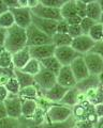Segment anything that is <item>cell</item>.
<instances>
[{"label": "cell", "instance_id": "52", "mask_svg": "<svg viewBox=\"0 0 103 128\" xmlns=\"http://www.w3.org/2000/svg\"><path fill=\"white\" fill-rule=\"evenodd\" d=\"M100 86L103 88V74L100 76Z\"/></svg>", "mask_w": 103, "mask_h": 128}, {"label": "cell", "instance_id": "49", "mask_svg": "<svg viewBox=\"0 0 103 128\" xmlns=\"http://www.w3.org/2000/svg\"><path fill=\"white\" fill-rule=\"evenodd\" d=\"M94 128H103V118H98L96 125H94Z\"/></svg>", "mask_w": 103, "mask_h": 128}, {"label": "cell", "instance_id": "38", "mask_svg": "<svg viewBox=\"0 0 103 128\" xmlns=\"http://www.w3.org/2000/svg\"><path fill=\"white\" fill-rule=\"evenodd\" d=\"M75 128H94V124L88 120L75 121Z\"/></svg>", "mask_w": 103, "mask_h": 128}, {"label": "cell", "instance_id": "7", "mask_svg": "<svg viewBox=\"0 0 103 128\" xmlns=\"http://www.w3.org/2000/svg\"><path fill=\"white\" fill-rule=\"evenodd\" d=\"M84 61L86 63V66L88 68V72L90 75L93 76H100L103 74V59L98 56L97 54L88 52L83 56Z\"/></svg>", "mask_w": 103, "mask_h": 128}, {"label": "cell", "instance_id": "21", "mask_svg": "<svg viewBox=\"0 0 103 128\" xmlns=\"http://www.w3.org/2000/svg\"><path fill=\"white\" fill-rule=\"evenodd\" d=\"M78 95H80V91L76 89V86L72 88V89H69L59 104L63 106H67V107H70V108H73L74 106H76L78 104Z\"/></svg>", "mask_w": 103, "mask_h": 128}, {"label": "cell", "instance_id": "44", "mask_svg": "<svg viewBox=\"0 0 103 128\" xmlns=\"http://www.w3.org/2000/svg\"><path fill=\"white\" fill-rule=\"evenodd\" d=\"M6 4L9 8V10H13L16 9V8H19V3L18 0H5Z\"/></svg>", "mask_w": 103, "mask_h": 128}, {"label": "cell", "instance_id": "9", "mask_svg": "<svg viewBox=\"0 0 103 128\" xmlns=\"http://www.w3.org/2000/svg\"><path fill=\"white\" fill-rule=\"evenodd\" d=\"M94 44L96 43H94L88 35L83 34V35H81V36L73 38L72 44H71V47H72L76 52L80 54L81 56H84V54H88L92 50Z\"/></svg>", "mask_w": 103, "mask_h": 128}, {"label": "cell", "instance_id": "6", "mask_svg": "<svg viewBox=\"0 0 103 128\" xmlns=\"http://www.w3.org/2000/svg\"><path fill=\"white\" fill-rule=\"evenodd\" d=\"M13 13L15 25L23 28V29H28L32 25V12L28 8H16V9L10 10Z\"/></svg>", "mask_w": 103, "mask_h": 128}, {"label": "cell", "instance_id": "30", "mask_svg": "<svg viewBox=\"0 0 103 128\" xmlns=\"http://www.w3.org/2000/svg\"><path fill=\"white\" fill-rule=\"evenodd\" d=\"M88 36L92 40L94 43H98L102 41V36H103V25H101L100 22H96L93 25V27L90 29L88 32Z\"/></svg>", "mask_w": 103, "mask_h": 128}, {"label": "cell", "instance_id": "33", "mask_svg": "<svg viewBox=\"0 0 103 128\" xmlns=\"http://www.w3.org/2000/svg\"><path fill=\"white\" fill-rule=\"evenodd\" d=\"M21 121L15 120L12 118H6L3 120H0V128H17Z\"/></svg>", "mask_w": 103, "mask_h": 128}, {"label": "cell", "instance_id": "11", "mask_svg": "<svg viewBox=\"0 0 103 128\" xmlns=\"http://www.w3.org/2000/svg\"><path fill=\"white\" fill-rule=\"evenodd\" d=\"M56 77H57V83L63 88L72 89V88L76 86L77 81L75 79L70 66H62Z\"/></svg>", "mask_w": 103, "mask_h": 128}, {"label": "cell", "instance_id": "53", "mask_svg": "<svg viewBox=\"0 0 103 128\" xmlns=\"http://www.w3.org/2000/svg\"><path fill=\"white\" fill-rule=\"evenodd\" d=\"M99 3H100L101 10H102V12H103V0H99Z\"/></svg>", "mask_w": 103, "mask_h": 128}, {"label": "cell", "instance_id": "18", "mask_svg": "<svg viewBox=\"0 0 103 128\" xmlns=\"http://www.w3.org/2000/svg\"><path fill=\"white\" fill-rule=\"evenodd\" d=\"M101 14H102V10L99 1L98 0H91L86 8V17L92 19L96 22H99Z\"/></svg>", "mask_w": 103, "mask_h": 128}, {"label": "cell", "instance_id": "3", "mask_svg": "<svg viewBox=\"0 0 103 128\" xmlns=\"http://www.w3.org/2000/svg\"><path fill=\"white\" fill-rule=\"evenodd\" d=\"M27 32V47H35L47 45V44H53L52 38L47 34L43 33L41 30H39L34 25H31L28 29H26Z\"/></svg>", "mask_w": 103, "mask_h": 128}, {"label": "cell", "instance_id": "42", "mask_svg": "<svg viewBox=\"0 0 103 128\" xmlns=\"http://www.w3.org/2000/svg\"><path fill=\"white\" fill-rule=\"evenodd\" d=\"M65 20L68 22L69 26H76V25H81L82 18L78 15H75V16H72V17H69V18L65 19Z\"/></svg>", "mask_w": 103, "mask_h": 128}, {"label": "cell", "instance_id": "2", "mask_svg": "<svg viewBox=\"0 0 103 128\" xmlns=\"http://www.w3.org/2000/svg\"><path fill=\"white\" fill-rule=\"evenodd\" d=\"M72 118V108L52 104V106L46 110V122L45 123H62Z\"/></svg>", "mask_w": 103, "mask_h": 128}, {"label": "cell", "instance_id": "13", "mask_svg": "<svg viewBox=\"0 0 103 128\" xmlns=\"http://www.w3.org/2000/svg\"><path fill=\"white\" fill-rule=\"evenodd\" d=\"M70 68L72 70V73H73L77 82L84 80L85 78H87L90 75L89 72H88V68H87V66H86V63L84 61L83 56L78 57L77 59H75L74 61L70 64Z\"/></svg>", "mask_w": 103, "mask_h": 128}, {"label": "cell", "instance_id": "29", "mask_svg": "<svg viewBox=\"0 0 103 128\" xmlns=\"http://www.w3.org/2000/svg\"><path fill=\"white\" fill-rule=\"evenodd\" d=\"M13 26H15V19H14L13 13L10 10L6 12V13H3L2 15H0V27L8 30Z\"/></svg>", "mask_w": 103, "mask_h": 128}, {"label": "cell", "instance_id": "37", "mask_svg": "<svg viewBox=\"0 0 103 128\" xmlns=\"http://www.w3.org/2000/svg\"><path fill=\"white\" fill-rule=\"evenodd\" d=\"M68 34L72 38H75L81 36V35H83L84 33H83V31H82L81 26L80 25H76V26H69Z\"/></svg>", "mask_w": 103, "mask_h": 128}, {"label": "cell", "instance_id": "23", "mask_svg": "<svg viewBox=\"0 0 103 128\" xmlns=\"http://www.w3.org/2000/svg\"><path fill=\"white\" fill-rule=\"evenodd\" d=\"M41 65H42V68L50 72V73L55 74L56 76H57V74L59 73V70H60L61 67H62L60 62L58 61L57 58L55 57V56L42 60V61H41Z\"/></svg>", "mask_w": 103, "mask_h": 128}, {"label": "cell", "instance_id": "4", "mask_svg": "<svg viewBox=\"0 0 103 128\" xmlns=\"http://www.w3.org/2000/svg\"><path fill=\"white\" fill-rule=\"evenodd\" d=\"M31 12H32V15L34 17H38V18L47 19V20H55V22L62 20L60 9H54V8L45 6L42 4L41 1L34 9L31 10Z\"/></svg>", "mask_w": 103, "mask_h": 128}, {"label": "cell", "instance_id": "1", "mask_svg": "<svg viewBox=\"0 0 103 128\" xmlns=\"http://www.w3.org/2000/svg\"><path fill=\"white\" fill-rule=\"evenodd\" d=\"M27 47V32L25 29L13 26L8 29L7 40L5 44V49L12 54Z\"/></svg>", "mask_w": 103, "mask_h": 128}, {"label": "cell", "instance_id": "43", "mask_svg": "<svg viewBox=\"0 0 103 128\" xmlns=\"http://www.w3.org/2000/svg\"><path fill=\"white\" fill-rule=\"evenodd\" d=\"M7 34H8V30H6V29H3V28L0 27V49H1V48H5Z\"/></svg>", "mask_w": 103, "mask_h": 128}, {"label": "cell", "instance_id": "54", "mask_svg": "<svg viewBox=\"0 0 103 128\" xmlns=\"http://www.w3.org/2000/svg\"><path fill=\"white\" fill-rule=\"evenodd\" d=\"M102 41H103V36H102Z\"/></svg>", "mask_w": 103, "mask_h": 128}, {"label": "cell", "instance_id": "50", "mask_svg": "<svg viewBox=\"0 0 103 128\" xmlns=\"http://www.w3.org/2000/svg\"><path fill=\"white\" fill-rule=\"evenodd\" d=\"M17 128H30L29 125H26V124H23V123H19V125Z\"/></svg>", "mask_w": 103, "mask_h": 128}, {"label": "cell", "instance_id": "28", "mask_svg": "<svg viewBox=\"0 0 103 128\" xmlns=\"http://www.w3.org/2000/svg\"><path fill=\"white\" fill-rule=\"evenodd\" d=\"M0 68L14 70L13 62H12V54L7 51L5 48L0 49Z\"/></svg>", "mask_w": 103, "mask_h": 128}, {"label": "cell", "instance_id": "40", "mask_svg": "<svg viewBox=\"0 0 103 128\" xmlns=\"http://www.w3.org/2000/svg\"><path fill=\"white\" fill-rule=\"evenodd\" d=\"M9 97H10V93L6 88V86L0 84V102H5Z\"/></svg>", "mask_w": 103, "mask_h": 128}, {"label": "cell", "instance_id": "48", "mask_svg": "<svg viewBox=\"0 0 103 128\" xmlns=\"http://www.w3.org/2000/svg\"><path fill=\"white\" fill-rule=\"evenodd\" d=\"M39 3H40L39 0H28V9H30V10L34 9V8L37 6Z\"/></svg>", "mask_w": 103, "mask_h": 128}, {"label": "cell", "instance_id": "22", "mask_svg": "<svg viewBox=\"0 0 103 128\" xmlns=\"http://www.w3.org/2000/svg\"><path fill=\"white\" fill-rule=\"evenodd\" d=\"M18 97L22 100H38L40 97L39 94V89L37 86H26L23 88L19 91Z\"/></svg>", "mask_w": 103, "mask_h": 128}, {"label": "cell", "instance_id": "31", "mask_svg": "<svg viewBox=\"0 0 103 128\" xmlns=\"http://www.w3.org/2000/svg\"><path fill=\"white\" fill-rule=\"evenodd\" d=\"M75 127V120L72 116L70 120L62 123H44L38 128H73Z\"/></svg>", "mask_w": 103, "mask_h": 128}, {"label": "cell", "instance_id": "19", "mask_svg": "<svg viewBox=\"0 0 103 128\" xmlns=\"http://www.w3.org/2000/svg\"><path fill=\"white\" fill-rule=\"evenodd\" d=\"M85 95H86V99L92 106L103 102V88L101 86L88 90L87 92H85Z\"/></svg>", "mask_w": 103, "mask_h": 128}, {"label": "cell", "instance_id": "15", "mask_svg": "<svg viewBox=\"0 0 103 128\" xmlns=\"http://www.w3.org/2000/svg\"><path fill=\"white\" fill-rule=\"evenodd\" d=\"M69 89L67 88H63L60 84L54 86L52 89H49L48 91L42 92L43 93V97L46 98L49 102H54V104H59L61 102V99L63 98V96L66 95V93L68 92Z\"/></svg>", "mask_w": 103, "mask_h": 128}, {"label": "cell", "instance_id": "51", "mask_svg": "<svg viewBox=\"0 0 103 128\" xmlns=\"http://www.w3.org/2000/svg\"><path fill=\"white\" fill-rule=\"evenodd\" d=\"M99 22L101 24V25H103V12H102V14L100 16V19H99Z\"/></svg>", "mask_w": 103, "mask_h": 128}, {"label": "cell", "instance_id": "8", "mask_svg": "<svg viewBox=\"0 0 103 128\" xmlns=\"http://www.w3.org/2000/svg\"><path fill=\"white\" fill-rule=\"evenodd\" d=\"M54 56L62 66H70L75 59L81 57V54L76 52L71 46H63V47H56Z\"/></svg>", "mask_w": 103, "mask_h": 128}, {"label": "cell", "instance_id": "12", "mask_svg": "<svg viewBox=\"0 0 103 128\" xmlns=\"http://www.w3.org/2000/svg\"><path fill=\"white\" fill-rule=\"evenodd\" d=\"M55 47L53 44H47V45L42 46H35V47H29V51L31 54V58H33L38 61H42L46 58L53 57L55 54Z\"/></svg>", "mask_w": 103, "mask_h": 128}, {"label": "cell", "instance_id": "32", "mask_svg": "<svg viewBox=\"0 0 103 128\" xmlns=\"http://www.w3.org/2000/svg\"><path fill=\"white\" fill-rule=\"evenodd\" d=\"M6 88L9 91L10 95H18L19 94V91H21V86H19V82L18 80L16 79L15 76H12V77L8 80V82L6 83Z\"/></svg>", "mask_w": 103, "mask_h": 128}, {"label": "cell", "instance_id": "5", "mask_svg": "<svg viewBox=\"0 0 103 128\" xmlns=\"http://www.w3.org/2000/svg\"><path fill=\"white\" fill-rule=\"evenodd\" d=\"M34 81H35V86L39 89L42 92H45L57 84V77L55 74L42 68L40 73L34 76Z\"/></svg>", "mask_w": 103, "mask_h": 128}, {"label": "cell", "instance_id": "39", "mask_svg": "<svg viewBox=\"0 0 103 128\" xmlns=\"http://www.w3.org/2000/svg\"><path fill=\"white\" fill-rule=\"evenodd\" d=\"M69 31V25L65 19H62L61 22H58V25H57V33H68Z\"/></svg>", "mask_w": 103, "mask_h": 128}, {"label": "cell", "instance_id": "25", "mask_svg": "<svg viewBox=\"0 0 103 128\" xmlns=\"http://www.w3.org/2000/svg\"><path fill=\"white\" fill-rule=\"evenodd\" d=\"M60 13H61V16H62V19H67L69 17H72V16L77 15L75 0H67L65 4L61 6Z\"/></svg>", "mask_w": 103, "mask_h": 128}, {"label": "cell", "instance_id": "47", "mask_svg": "<svg viewBox=\"0 0 103 128\" xmlns=\"http://www.w3.org/2000/svg\"><path fill=\"white\" fill-rule=\"evenodd\" d=\"M8 11H9V8L6 4L5 0H0V15H2L3 13H6Z\"/></svg>", "mask_w": 103, "mask_h": 128}, {"label": "cell", "instance_id": "35", "mask_svg": "<svg viewBox=\"0 0 103 128\" xmlns=\"http://www.w3.org/2000/svg\"><path fill=\"white\" fill-rule=\"evenodd\" d=\"M41 3L45 6L54 8V9H61L67 0H40Z\"/></svg>", "mask_w": 103, "mask_h": 128}, {"label": "cell", "instance_id": "36", "mask_svg": "<svg viewBox=\"0 0 103 128\" xmlns=\"http://www.w3.org/2000/svg\"><path fill=\"white\" fill-rule=\"evenodd\" d=\"M75 3H76L77 15L80 16L81 18L86 17V8H87V4L84 2V0H75Z\"/></svg>", "mask_w": 103, "mask_h": 128}, {"label": "cell", "instance_id": "45", "mask_svg": "<svg viewBox=\"0 0 103 128\" xmlns=\"http://www.w3.org/2000/svg\"><path fill=\"white\" fill-rule=\"evenodd\" d=\"M94 112H96L98 118H103V102L94 106Z\"/></svg>", "mask_w": 103, "mask_h": 128}, {"label": "cell", "instance_id": "20", "mask_svg": "<svg viewBox=\"0 0 103 128\" xmlns=\"http://www.w3.org/2000/svg\"><path fill=\"white\" fill-rule=\"evenodd\" d=\"M38 108L39 105L37 100H22V118L31 120Z\"/></svg>", "mask_w": 103, "mask_h": 128}, {"label": "cell", "instance_id": "16", "mask_svg": "<svg viewBox=\"0 0 103 128\" xmlns=\"http://www.w3.org/2000/svg\"><path fill=\"white\" fill-rule=\"evenodd\" d=\"M31 54L29 51V47H26L24 49L17 51L12 54V62H13L14 70H23L26 66V64L30 61Z\"/></svg>", "mask_w": 103, "mask_h": 128}, {"label": "cell", "instance_id": "10", "mask_svg": "<svg viewBox=\"0 0 103 128\" xmlns=\"http://www.w3.org/2000/svg\"><path fill=\"white\" fill-rule=\"evenodd\" d=\"M5 105L8 116L15 120L22 118V99L18 97V95H10V97L5 102Z\"/></svg>", "mask_w": 103, "mask_h": 128}, {"label": "cell", "instance_id": "27", "mask_svg": "<svg viewBox=\"0 0 103 128\" xmlns=\"http://www.w3.org/2000/svg\"><path fill=\"white\" fill-rule=\"evenodd\" d=\"M42 70V65H41V62L38 61V60H35L33 58L30 59V61L26 64V66L24 67L23 70H21L23 73H26L28 75H31V76H34L38 75L39 73L41 72Z\"/></svg>", "mask_w": 103, "mask_h": 128}, {"label": "cell", "instance_id": "26", "mask_svg": "<svg viewBox=\"0 0 103 128\" xmlns=\"http://www.w3.org/2000/svg\"><path fill=\"white\" fill-rule=\"evenodd\" d=\"M52 43L55 47H63V46H71L73 38L68 33H56L52 38Z\"/></svg>", "mask_w": 103, "mask_h": 128}, {"label": "cell", "instance_id": "41", "mask_svg": "<svg viewBox=\"0 0 103 128\" xmlns=\"http://www.w3.org/2000/svg\"><path fill=\"white\" fill-rule=\"evenodd\" d=\"M91 52L97 54L98 56H100V57L103 59V41H100V42H98V43L94 44Z\"/></svg>", "mask_w": 103, "mask_h": 128}, {"label": "cell", "instance_id": "24", "mask_svg": "<svg viewBox=\"0 0 103 128\" xmlns=\"http://www.w3.org/2000/svg\"><path fill=\"white\" fill-rule=\"evenodd\" d=\"M14 76L18 80L19 86H21L22 89L23 88H26V86H35V81H34L33 76L28 75L26 73H23V72L19 70H14Z\"/></svg>", "mask_w": 103, "mask_h": 128}, {"label": "cell", "instance_id": "46", "mask_svg": "<svg viewBox=\"0 0 103 128\" xmlns=\"http://www.w3.org/2000/svg\"><path fill=\"white\" fill-rule=\"evenodd\" d=\"M8 118V112L5 102H0V120H3Z\"/></svg>", "mask_w": 103, "mask_h": 128}, {"label": "cell", "instance_id": "14", "mask_svg": "<svg viewBox=\"0 0 103 128\" xmlns=\"http://www.w3.org/2000/svg\"><path fill=\"white\" fill-rule=\"evenodd\" d=\"M32 25H34L39 30H41L43 33L47 34L50 38H53L54 35L57 33V25H58V22L47 20V19L38 18V17H34V16H33V17H32Z\"/></svg>", "mask_w": 103, "mask_h": 128}, {"label": "cell", "instance_id": "17", "mask_svg": "<svg viewBox=\"0 0 103 128\" xmlns=\"http://www.w3.org/2000/svg\"><path fill=\"white\" fill-rule=\"evenodd\" d=\"M100 86V77L99 76H93V75H89L87 78L84 80L77 82L76 83V89L81 92V93H85L90 89L97 88Z\"/></svg>", "mask_w": 103, "mask_h": 128}, {"label": "cell", "instance_id": "34", "mask_svg": "<svg viewBox=\"0 0 103 128\" xmlns=\"http://www.w3.org/2000/svg\"><path fill=\"white\" fill-rule=\"evenodd\" d=\"M96 24V22L90 19L88 17H84L82 18V22H81V28H82V31L84 34H88V32L90 31V29L93 27V25Z\"/></svg>", "mask_w": 103, "mask_h": 128}]
</instances>
